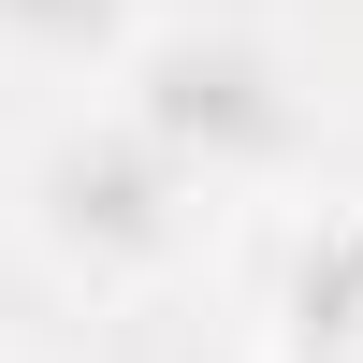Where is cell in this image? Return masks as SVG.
<instances>
[{"mask_svg": "<svg viewBox=\"0 0 363 363\" xmlns=\"http://www.w3.org/2000/svg\"><path fill=\"white\" fill-rule=\"evenodd\" d=\"M160 145L145 131H102V145H58L44 160V203H58V233L73 247H160Z\"/></svg>", "mask_w": 363, "mask_h": 363, "instance_id": "obj_2", "label": "cell"}, {"mask_svg": "<svg viewBox=\"0 0 363 363\" xmlns=\"http://www.w3.org/2000/svg\"><path fill=\"white\" fill-rule=\"evenodd\" d=\"M0 15H15V29H29V44H87V29H102V15H116V0H0Z\"/></svg>", "mask_w": 363, "mask_h": 363, "instance_id": "obj_3", "label": "cell"}, {"mask_svg": "<svg viewBox=\"0 0 363 363\" xmlns=\"http://www.w3.org/2000/svg\"><path fill=\"white\" fill-rule=\"evenodd\" d=\"M277 73H262L247 44H174L160 73H145V145H203V160H247V145H277Z\"/></svg>", "mask_w": 363, "mask_h": 363, "instance_id": "obj_1", "label": "cell"}]
</instances>
